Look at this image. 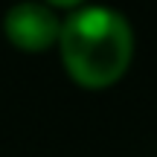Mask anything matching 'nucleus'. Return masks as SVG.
<instances>
[{
    "instance_id": "nucleus-2",
    "label": "nucleus",
    "mask_w": 157,
    "mask_h": 157,
    "mask_svg": "<svg viewBox=\"0 0 157 157\" xmlns=\"http://www.w3.org/2000/svg\"><path fill=\"white\" fill-rule=\"evenodd\" d=\"M3 35L21 52H44L58 44L61 15L41 0H21L6 9Z\"/></svg>"
},
{
    "instance_id": "nucleus-3",
    "label": "nucleus",
    "mask_w": 157,
    "mask_h": 157,
    "mask_svg": "<svg viewBox=\"0 0 157 157\" xmlns=\"http://www.w3.org/2000/svg\"><path fill=\"white\" fill-rule=\"evenodd\" d=\"M41 3H47L50 9H56V12H76V9H82V6H87V0H41Z\"/></svg>"
},
{
    "instance_id": "nucleus-1",
    "label": "nucleus",
    "mask_w": 157,
    "mask_h": 157,
    "mask_svg": "<svg viewBox=\"0 0 157 157\" xmlns=\"http://www.w3.org/2000/svg\"><path fill=\"white\" fill-rule=\"evenodd\" d=\"M56 47L73 84L84 90H108L128 73L137 38L131 21L119 9L87 3L61 17Z\"/></svg>"
}]
</instances>
